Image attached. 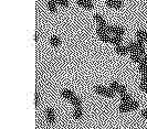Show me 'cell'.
I'll return each mask as SVG.
<instances>
[{
  "mask_svg": "<svg viewBox=\"0 0 147 129\" xmlns=\"http://www.w3.org/2000/svg\"><path fill=\"white\" fill-rule=\"evenodd\" d=\"M105 5L112 9H121L123 7V1L122 0H106Z\"/></svg>",
  "mask_w": 147,
  "mask_h": 129,
  "instance_id": "cell-5",
  "label": "cell"
},
{
  "mask_svg": "<svg viewBox=\"0 0 147 129\" xmlns=\"http://www.w3.org/2000/svg\"><path fill=\"white\" fill-rule=\"evenodd\" d=\"M142 83H147V70L142 73Z\"/></svg>",
  "mask_w": 147,
  "mask_h": 129,
  "instance_id": "cell-25",
  "label": "cell"
},
{
  "mask_svg": "<svg viewBox=\"0 0 147 129\" xmlns=\"http://www.w3.org/2000/svg\"><path fill=\"white\" fill-rule=\"evenodd\" d=\"M57 5H60V6H62L63 8H69L70 6V3H69V1L67 0H53Z\"/></svg>",
  "mask_w": 147,
  "mask_h": 129,
  "instance_id": "cell-21",
  "label": "cell"
},
{
  "mask_svg": "<svg viewBox=\"0 0 147 129\" xmlns=\"http://www.w3.org/2000/svg\"><path fill=\"white\" fill-rule=\"evenodd\" d=\"M122 41H123V36L112 34V38H111V43H112V44H114V45L122 44Z\"/></svg>",
  "mask_w": 147,
  "mask_h": 129,
  "instance_id": "cell-14",
  "label": "cell"
},
{
  "mask_svg": "<svg viewBox=\"0 0 147 129\" xmlns=\"http://www.w3.org/2000/svg\"><path fill=\"white\" fill-rule=\"evenodd\" d=\"M127 51H128V54H133V53H137V49H136V45L135 42H131L129 44L126 45Z\"/></svg>",
  "mask_w": 147,
  "mask_h": 129,
  "instance_id": "cell-18",
  "label": "cell"
},
{
  "mask_svg": "<svg viewBox=\"0 0 147 129\" xmlns=\"http://www.w3.org/2000/svg\"><path fill=\"white\" fill-rule=\"evenodd\" d=\"M94 20H95L97 27H102V28H104V27L106 26V21H105V19H104L101 14H98V13L94 14Z\"/></svg>",
  "mask_w": 147,
  "mask_h": 129,
  "instance_id": "cell-11",
  "label": "cell"
},
{
  "mask_svg": "<svg viewBox=\"0 0 147 129\" xmlns=\"http://www.w3.org/2000/svg\"><path fill=\"white\" fill-rule=\"evenodd\" d=\"M143 61H144L145 63H147V53H145V54L143 55Z\"/></svg>",
  "mask_w": 147,
  "mask_h": 129,
  "instance_id": "cell-27",
  "label": "cell"
},
{
  "mask_svg": "<svg viewBox=\"0 0 147 129\" xmlns=\"http://www.w3.org/2000/svg\"><path fill=\"white\" fill-rule=\"evenodd\" d=\"M50 44H51V46H53V48H59L60 44H61V40H60L59 36H52L50 38Z\"/></svg>",
  "mask_w": 147,
  "mask_h": 129,
  "instance_id": "cell-15",
  "label": "cell"
},
{
  "mask_svg": "<svg viewBox=\"0 0 147 129\" xmlns=\"http://www.w3.org/2000/svg\"><path fill=\"white\" fill-rule=\"evenodd\" d=\"M129 56H131V60H132L133 62H135L137 64H140V62H143V56H140L138 53H133Z\"/></svg>",
  "mask_w": 147,
  "mask_h": 129,
  "instance_id": "cell-17",
  "label": "cell"
},
{
  "mask_svg": "<svg viewBox=\"0 0 147 129\" xmlns=\"http://www.w3.org/2000/svg\"><path fill=\"white\" fill-rule=\"evenodd\" d=\"M45 118H47L49 124H54V122H55V113H54L53 108L48 107L45 109Z\"/></svg>",
  "mask_w": 147,
  "mask_h": 129,
  "instance_id": "cell-6",
  "label": "cell"
},
{
  "mask_svg": "<svg viewBox=\"0 0 147 129\" xmlns=\"http://www.w3.org/2000/svg\"><path fill=\"white\" fill-rule=\"evenodd\" d=\"M76 3H78V6H80L83 9H86V10H92L94 8L93 2L90 0H76Z\"/></svg>",
  "mask_w": 147,
  "mask_h": 129,
  "instance_id": "cell-7",
  "label": "cell"
},
{
  "mask_svg": "<svg viewBox=\"0 0 147 129\" xmlns=\"http://www.w3.org/2000/svg\"><path fill=\"white\" fill-rule=\"evenodd\" d=\"M71 103H72V105H73L74 107H79V106H82V99L79 97V96H75L73 99L71 100Z\"/></svg>",
  "mask_w": 147,
  "mask_h": 129,
  "instance_id": "cell-20",
  "label": "cell"
},
{
  "mask_svg": "<svg viewBox=\"0 0 147 129\" xmlns=\"http://www.w3.org/2000/svg\"><path fill=\"white\" fill-rule=\"evenodd\" d=\"M125 28L118 27V26H112V34H118V36H124L125 34Z\"/></svg>",
  "mask_w": 147,
  "mask_h": 129,
  "instance_id": "cell-12",
  "label": "cell"
},
{
  "mask_svg": "<svg viewBox=\"0 0 147 129\" xmlns=\"http://www.w3.org/2000/svg\"><path fill=\"white\" fill-rule=\"evenodd\" d=\"M140 107V103L137 100L133 99L129 103H122L119 106H118V110L121 113H128V112H132V110H136Z\"/></svg>",
  "mask_w": 147,
  "mask_h": 129,
  "instance_id": "cell-1",
  "label": "cell"
},
{
  "mask_svg": "<svg viewBox=\"0 0 147 129\" xmlns=\"http://www.w3.org/2000/svg\"><path fill=\"white\" fill-rule=\"evenodd\" d=\"M110 87L115 92V93H118V94H124L127 92V89H126V87L124 85H121L118 82H116V81H113V82H111L110 84Z\"/></svg>",
  "mask_w": 147,
  "mask_h": 129,
  "instance_id": "cell-4",
  "label": "cell"
},
{
  "mask_svg": "<svg viewBox=\"0 0 147 129\" xmlns=\"http://www.w3.org/2000/svg\"><path fill=\"white\" fill-rule=\"evenodd\" d=\"M57 3L53 1V0H49L48 1V9H49V11L51 12V13H55L58 10H57Z\"/></svg>",
  "mask_w": 147,
  "mask_h": 129,
  "instance_id": "cell-16",
  "label": "cell"
},
{
  "mask_svg": "<svg viewBox=\"0 0 147 129\" xmlns=\"http://www.w3.org/2000/svg\"><path fill=\"white\" fill-rule=\"evenodd\" d=\"M140 89L143 93H147V83H142V82H140Z\"/></svg>",
  "mask_w": 147,
  "mask_h": 129,
  "instance_id": "cell-24",
  "label": "cell"
},
{
  "mask_svg": "<svg viewBox=\"0 0 147 129\" xmlns=\"http://www.w3.org/2000/svg\"><path fill=\"white\" fill-rule=\"evenodd\" d=\"M132 100H133L132 96L127 93V92L121 95V101H122V103H129V101H132Z\"/></svg>",
  "mask_w": 147,
  "mask_h": 129,
  "instance_id": "cell-19",
  "label": "cell"
},
{
  "mask_svg": "<svg viewBox=\"0 0 147 129\" xmlns=\"http://www.w3.org/2000/svg\"><path fill=\"white\" fill-rule=\"evenodd\" d=\"M136 38L143 40L144 42H147V31L143 30V29L137 30V31H136Z\"/></svg>",
  "mask_w": 147,
  "mask_h": 129,
  "instance_id": "cell-13",
  "label": "cell"
},
{
  "mask_svg": "<svg viewBox=\"0 0 147 129\" xmlns=\"http://www.w3.org/2000/svg\"><path fill=\"white\" fill-rule=\"evenodd\" d=\"M73 118L75 120H80V119L83 118V108H82V106H79V107L74 108Z\"/></svg>",
  "mask_w": 147,
  "mask_h": 129,
  "instance_id": "cell-10",
  "label": "cell"
},
{
  "mask_svg": "<svg viewBox=\"0 0 147 129\" xmlns=\"http://www.w3.org/2000/svg\"><path fill=\"white\" fill-rule=\"evenodd\" d=\"M38 39H39V34L36 33V34H34V41H38Z\"/></svg>",
  "mask_w": 147,
  "mask_h": 129,
  "instance_id": "cell-28",
  "label": "cell"
},
{
  "mask_svg": "<svg viewBox=\"0 0 147 129\" xmlns=\"http://www.w3.org/2000/svg\"><path fill=\"white\" fill-rule=\"evenodd\" d=\"M94 92L101 96H105L107 98H113L115 96V92L111 87H105L102 85H96L94 87Z\"/></svg>",
  "mask_w": 147,
  "mask_h": 129,
  "instance_id": "cell-2",
  "label": "cell"
},
{
  "mask_svg": "<svg viewBox=\"0 0 147 129\" xmlns=\"http://www.w3.org/2000/svg\"><path fill=\"white\" fill-rule=\"evenodd\" d=\"M96 34H97L98 39H100L102 42L111 43V38H112V36L109 34L107 32H105V30H104L102 27H97V28H96Z\"/></svg>",
  "mask_w": 147,
  "mask_h": 129,
  "instance_id": "cell-3",
  "label": "cell"
},
{
  "mask_svg": "<svg viewBox=\"0 0 147 129\" xmlns=\"http://www.w3.org/2000/svg\"><path fill=\"white\" fill-rule=\"evenodd\" d=\"M146 70H147V63H145L144 61L140 62V64H138V71L140 72V74H142L143 72H145Z\"/></svg>",
  "mask_w": 147,
  "mask_h": 129,
  "instance_id": "cell-22",
  "label": "cell"
},
{
  "mask_svg": "<svg viewBox=\"0 0 147 129\" xmlns=\"http://www.w3.org/2000/svg\"><path fill=\"white\" fill-rule=\"evenodd\" d=\"M115 52L117 53L118 55H121V56H125L126 54H128L127 48H126V46H123L122 44L115 45Z\"/></svg>",
  "mask_w": 147,
  "mask_h": 129,
  "instance_id": "cell-9",
  "label": "cell"
},
{
  "mask_svg": "<svg viewBox=\"0 0 147 129\" xmlns=\"http://www.w3.org/2000/svg\"><path fill=\"white\" fill-rule=\"evenodd\" d=\"M39 105H40V95L36 92V94H34V106L38 107Z\"/></svg>",
  "mask_w": 147,
  "mask_h": 129,
  "instance_id": "cell-23",
  "label": "cell"
},
{
  "mask_svg": "<svg viewBox=\"0 0 147 129\" xmlns=\"http://www.w3.org/2000/svg\"><path fill=\"white\" fill-rule=\"evenodd\" d=\"M140 115H142V117H144L145 119H147V110H142Z\"/></svg>",
  "mask_w": 147,
  "mask_h": 129,
  "instance_id": "cell-26",
  "label": "cell"
},
{
  "mask_svg": "<svg viewBox=\"0 0 147 129\" xmlns=\"http://www.w3.org/2000/svg\"><path fill=\"white\" fill-rule=\"evenodd\" d=\"M61 96H62L63 98L67 99L69 101H71V100L73 99L76 95H75L72 91H70V89H67V88H64V89H62V91H61Z\"/></svg>",
  "mask_w": 147,
  "mask_h": 129,
  "instance_id": "cell-8",
  "label": "cell"
}]
</instances>
